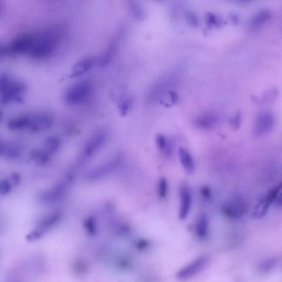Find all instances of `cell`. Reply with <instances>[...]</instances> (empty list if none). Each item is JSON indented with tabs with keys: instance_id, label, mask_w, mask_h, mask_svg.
<instances>
[{
	"instance_id": "cell-1",
	"label": "cell",
	"mask_w": 282,
	"mask_h": 282,
	"mask_svg": "<svg viewBox=\"0 0 282 282\" xmlns=\"http://www.w3.org/2000/svg\"><path fill=\"white\" fill-rule=\"evenodd\" d=\"M59 34L53 30L46 31L33 36V45L28 54L34 59H45L52 56L59 44Z\"/></svg>"
},
{
	"instance_id": "cell-2",
	"label": "cell",
	"mask_w": 282,
	"mask_h": 282,
	"mask_svg": "<svg viewBox=\"0 0 282 282\" xmlns=\"http://www.w3.org/2000/svg\"><path fill=\"white\" fill-rule=\"evenodd\" d=\"M25 90L26 87L23 82L13 80L7 75L0 76V99L3 103L14 101Z\"/></svg>"
},
{
	"instance_id": "cell-3",
	"label": "cell",
	"mask_w": 282,
	"mask_h": 282,
	"mask_svg": "<svg viewBox=\"0 0 282 282\" xmlns=\"http://www.w3.org/2000/svg\"><path fill=\"white\" fill-rule=\"evenodd\" d=\"M91 93L92 85L90 82H77L66 91L64 100L68 105H79L91 97Z\"/></svg>"
},
{
	"instance_id": "cell-4",
	"label": "cell",
	"mask_w": 282,
	"mask_h": 282,
	"mask_svg": "<svg viewBox=\"0 0 282 282\" xmlns=\"http://www.w3.org/2000/svg\"><path fill=\"white\" fill-rule=\"evenodd\" d=\"M108 138V133L105 129L99 130L93 134L85 142L81 153V161L90 159L98 153L105 144Z\"/></svg>"
},
{
	"instance_id": "cell-5",
	"label": "cell",
	"mask_w": 282,
	"mask_h": 282,
	"mask_svg": "<svg viewBox=\"0 0 282 282\" xmlns=\"http://www.w3.org/2000/svg\"><path fill=\"white\" fill-rule=\"evenodd\" d=\"M208 262H209V257L205 255L198 256L197 258L192 261L191 263L182 267L176 274L177 280L185 281V280H190L191 278L194 277L205 269L208 264Z\"/></svg>"
},
{
	"instance_id": "cell-6",
	"label": "cell",
	"mask_w": 282,
	"mask_h": 282,
	"mask_svg": "<svg viewBox=\"0 0 282 282\" xmlns=\"http://www.w3.org/2000/svg\"><path fill=\"white\" fill-rule=\"evenodd\" d=\"M177 80V76L174 74H169L160 79L156 84L153 85L148 93V100L150 103H154L162 99L166 93L170 91V87Z\"/></svg>"
},
{
	"instance_id": "cell-7",
	"label": "cell",
	"mask_w": 282,
	"mask_h": 282,
	"mask_svg": "<svg viewBox=\"0 0 282 282\" xmlns=\"http://www.w3.org/2000/svg\"><path fill=\"white\" fill-rule=\"evenodd\" d=\"M121 162H122L121 156H115L114 158L90 171L88 175L89 179L95 181V180L101 179L103 177H107L120 165Z\"/></svg>"
},
{
	"instance_id": "cell-8",
	"label": "cell",
	"mask_w": 282,
	"mask_h": 282,
	"mask_svg": "<svg viewBox=\"0 0 282 282\" xmlns=\"http://www.w3.org/2000/svg\"><path fill=\"white\" fill-rule=\"evenodd\" d=\"M275 119L269 111L262 112L256 116L253 126V133L256 137L265 135L273 128Z\"/></svg>"
},
{
	"instance_id": "cell-9",
	"label": "cell",
	"mask_w": 282,
	"mask_h": 282,
	"mask_svg": "<svg viewBox=\"0 0 282 282\" xmlns=\"http://www.w3.org/2000/svg\"><path fill=\"white\" fill-rule=\"evenodd\" d=\"M192 194L190 187L182 185L180 188L179 219L185 220L187 219L191 209Z\"/></svg>"
},
{
	"instance_id": "cell-10",
	"label": "cell",
	"mask_w": 282,
	"mask_h": 282,
	"mask_svg": "<svg viewBox=\"0 0 282 282\" xmlns=\"http://www.w3.org/2000/svg\"><path fill=\"white\" fill-rule=\"evenodd\" d=\"M33 36L32 35H22L12 41L8 51L13 54L28 53L33 45Z\"/></svg>"
},
{
	"instance_id": "cell-11",
	"label": "cell",
	"mask_w": 282,
	"mask_h": 282,
	"mask_svg": "<svg viewBox=\"0 0 282 282\" xmlns=\"http://www.w3.org/2000/svg\"><path fill=\"white\" fill-rule=\"evenodd\" d=\"M223 212L227 217L233 220H237L244 216L246 212V205L240 199H236L234 201L226 204L223 207Z\"/></svg>"
},
{
	"instance_id": "cell-12",
	"label": "cell",
	"mask_w": 282,
	"mask_h": 282,
	"mask_svg": "<svg viewBox=\"0 0 282 282\" xmlns=\"http://www.w3.org/2000/svg\"><path fill=\"white\" fill-rule=\"evenodd\" d=\"M52 119L47 114H35L31 116V123L29 128L33 132L44 131L51 127Z\"/></svg>"
},
{
	"instance_id": "cell-13",
	"label": "cell",
	"mask_w": 282,
	"mask_h": 282,
	"mask_svg": "<svg viewBox=\"0 0 282 282\" xmlns=\"http://www.w3.org/2000/svg\"><path fill=\"white\" fill-rule=\"evenodd\" d=\"M96 63V59L92 56H88L85 58L79 60L76 65L74 66L71 71V77H79L84 76V74L91 71Z\"/></svg>"
},
{
	"instance_id": "cell-14",
	"label": "cell",
	"mask_w": 282,
	"mask_h": 282,
	"mask_svg": "<svg viewBox=\"0 0 282 282\" xmlns=\"http://www.w3.org/2000/svg\"><path fill=\"white\" fill-rule=\"evenodd\" d=\"M218 118L213 113H205L201 114L194 120L196 127L203 130H210L216 127Z\"/></svg>"
},
{
	"instance_id": "cell-15",
	"label": "cell",
	"mask_w": 282,
	"mask_h": 282,
	"mask_svg": "<svg viewBox=\"0 0 282 282\" xmlns=\"http://www.w3.org/2000/svg\"><path fill=\"white\" fill-rule=\"evenodd\" d=\"M178 154H179L180 162H181V166L183 167L184 170L188 174H192L194 172L196 164H194V158L192 157L191 153L188 151L187 149L180 147L178 150Z\"/></svg>"
},
{
	"instance_id": "cell-16",
	"label": "cell",
	"mask_w": 282,
	"mask_h": 282,
	"mask_svg": "<svg viewBox=\"0 0 282 282\" xmlns=\"http://www.w3.org/2000/svg\"><path fill=\"white\" fill-rule=\"evenodd\" d=\"M209 220L205 214L199 216L194 225V233L200 240H205L209 235Z\"/></svg>"
},
{
	"instance_id": "cell-17",
	"label": "cell",
	"mask_w": 282,
	"mask_h": 282,
	"mask_svg": "<svg viewBox=\"0 0 282 282\" xmlns=\"http://www.w3.org/2000/svg\"><path fill=\"white\" fill-rule=\"evenodd\" d=\"M31 116L30 115H21V116L15 117L8 122V127L11 130L24 129L30 126Z\"/></svg>"
},
{
	"instance_id": "cell-18",
	"label": "cell",
	"mask_w": 282,
	"mask_h": 282,
	"mask_svg": "<svg viewBox=\"0 0 282 282\" xmlns=\"http://www.w3.org/2000/svg\"><path fill=\"white\" fill-rule=\"evenodd\" d=\"M271 17V13L268 10H261L253 16L251 22H250V27L253 29H257V28H262L269 21Z\"/></svg>"
},
{
	"instance_id": "cell-19",
	"label": "cell",
	"mask_w": 282,
	"mask_h": 282,
	"mask_svg": "<svg viewBox=\"0 0 282 282\" xmlns=\"http://www.w3.org/2000/svg\"><path fill=\"white\" fill-rule=\"evenodd\" d=\"M61 219V213H53L52 214H50L48 217H46L45 219L41 220V223L39 224L38 231L39 233H42L44 231L48 230L50 228L55 226L56 224H58Z\"/></svg>"
},
{
	"instance_id": "cell-20",
	"label": "cell",
	"mask_w": 282,
	"mask_h": 282,
	"mask_svg": "<svg viewBox=\"0 0 282 282\" xmlns=\"http://www.w3.org/2000/svg\"><path fill=\"white\" fill-rule=\"evenodd\" d=\"M271 204L269 201L266 198L265 196L261 199L257 205L255 206L253 211H252V218L255 220H261L267 214L269 209V207Z\"/></svg>"
},
{
	"instance_id": "cell-21",
	"label": "cell",
	"mask_w": 282,
	"mask_h": 282,
	"mask_svg": "<svg viewBox=\"0 0 282 282\" xmlns=\"http://www.w3.org/2000/svg\"><path fill=\"white\" fill-rule=\"evenodd\" d=\"M44 146H45L44 151L50 154V153H56L58 150L60 146V142L59 138L56 137H50L46 139Z\"/></svg>"
},
{
	"instance_id": "cell-22",
	"label": "cell",
	"mask_w": 282,
	"mask_h": 282,
	"mask_svg": "<svg viewBox=\"0 0 282 282\" xmlns=\"http://www.w3.org/2000/svg\"><path fill=\"white\" fill-rule=\"evenodd\" d=\"M128 4H129V10L131 12L132 16L136 20L141 21L143 18V16H144L142 6L138 2H129Z\"/></svg>"
},
{
	"instance_id": "cell-23",
	"label": "cell",
	"mask_w": 282,
	"mask_h": 282,
	"mask_svg": "<svg viewBox=\"0 0 282 282\" xmlns=\"http://www.w3.org/2000/svg\"><path fill=\"white\" fill-rule=\"evenodd\" d=\"M156 144L158 146L160 151L163 153H168L170 150V145L166 136L158 134L156 137Z\"/></svg>"
},
{
	"instance_id": "cell-24",
	"label": "cell",
	"mask_w": 282,
	"mask_h": 282,
	"mask_svg": "<svg viewBox=\"0 0 282 282\" xmlns=\"http://www.w3.org/2000/svg\"><path fill=\"white\" fill-rule=\"evenodd\" d=\"M158 196L162 200H165L168 194V182L166 178H161L158 182Z\"/></svg>"
},
{
	"instance_id": "cell-25",
	"label": "cell",
	"mask_w": 282,
	"mask_h": 282,
	"mask_svg": "<svg viewBox=\"0 0 282 282\" xmlns=\"http://www.w3.org/2000/svg\"><path fill=\"white\" fill-rule=\"evenodd\" d=\"M206 24L208 27L210 28H217L221 26L222 19L220 16L214 14L213 13H208L206 14Z\"/></svg>"
},
{
	"instance_id": "cell-26",
	"label": "cell",
	"mask_w": 282,
	"mask_h": 282,
	"mask_svg": "<svg viewBox=\"0 0 282 282\" xmlns=\"http://www.w3.org/2000/svg\"><path fill=\"white\" fill-rule=\"evenodd\" d=\"M32 157L39 165H44L48 162L49 154L46 151H34L32 153Z\"/></svg>"
},
{
	"instance_id": "cell-27",
	"label": "cell",
	"mask_w": 282,
	"mask_h": 282,
	"mask_svg": "<svg viewBox=\"0 0 282 282\" xmlns=\"http://www.w3.org/2000/svg\"><path fill=\"white\" fill-rule=\"evenodd\" d=\"M132 105H133V99L131 98H126L123 99V101H121L119 103V110L122 116L127 115L131 110Z\"/></svg>"
},
{
	"instance_id": "cell-28",
	"label": "cell",
	"mask_w": 282,
	"mask_h": 282,
	"mask_svg": "<svg viewBox=\"0 0 282 282\" xmlns=\"http://www.w3.org/2000/svg\"><path fill=\"white\" fill-rule=\"evenodd\" d=\"M162 98L166 99L164 100H166V103H168L169 105L170 104L173 105V104H176L177 102L179 101V95L173 90L169 91Z\"/></svg>"
},
{
	"instance_id": "cell-29",
	"label": "cell",
	"mask_w": 282,
	"mask_h": 282,
	"mask_svg": "<svg viewBox=\"0 0 282 282\" xmlns=\"http://www.w3.org/2000/svg\"><path fill=\"white\" fill-rule=\"evenodd\" d=\"M20 153V148L17 145H7L5 155L9 158H16Z\"/></svg>"
},
{
	"instance_id": "cell-30",
	"label": "cell",
	"mask_w": 282,
	"mask_h": 282,
	"mask_svg": "<svg viewBox=\"0 0 282 282\" xmlns=\"http://www.w3.org/2000/svg\"><path fill=\"white\" fill-rule=\"evenodd\" d=\"M84 227L86 228L87 232L90 234H95L96 233V224L93 218H89L88 220L84 223Z\"/></svg>"
},
{
	"instance_id": "cell-31",
	"label": "cell",
	"mask_w": 282,
	"mask_h": 282,
	"mask_svg": "<svg viewBox=\"0 0 282 282\" xmlns=\"http://www.w3.org/2000/svg\"><path fill=\"white\" fill-rule=\"evenodd\" d=\"M242 123V115L240 113L235 114L230 119H229V123L231 127H233V129H237L240 127Z\"/></svg>"
},
{
	"instance_id": "cell-32",
	"label": "cell",
	"mask_w": 282,
	"mask_h": 282,
	"mask_svg": "<svg viewBox=\"0 0 282 282\" xmlns=\"http://www.w3.org/2000/svg\"><path fill=\"white\" fill-rule=\"evenodd\" d=\"M10 190H11V185H10L9 181H6V180L0 181V194L1 196L8 194Z\"/></svg>"
},
{
	"instance_id": "cell-33",
	"label": "cell",
	"mask_w": 282,
	"mask_h": 282,
	"mask_svg": "<svg viewBox=\"0 0 282 282\" xmlns=\"http://www.w3.org/2000/svg\"><path fill=\"white\" fill-rule=\"evenodd\" d=\"M201 194L205 199L210 198V196H211L210 189L209 187H207V186H203L201 189Z\"/></svg>"
},
{
	"instance_id": "cell-34",
	"label": "cell",
	"mask_w": 282,
	"mask_h": 282,
	"mask_svg": "<svg viewBox=\"0 0 282 282\" xmlns=\"http://www.w3.org/2000/svg\"><path fill=\"white\" fill-rule=\"evenodd\" d=\"M6 147L7 144H5L4 142H0V156L5 155Z\"/></svg>"
},
{
	"instance_id": "cell-35",
	"label": "cell",
	"mask_w": 282,
	"mask_h": 282,
	"mask_svg": "<svg viewBox=\"0 0 282 282\" xmlns=\"http://www.w3.org/2000/svg\"><path fill=\"white\" fill-rule=\"evenodd\" d=\"M138 247L140 248V249H143V248H147V247H148V243L142 240V241L138 243Z\"/></svg>"
},
{
	"instance_id": "cell-36",
	"label": "cell",
	"mask_w": 282,
	"mask_h": 282,
	"mask_svg": "<svg viewBox=\"0 0 282 282\" xmlns=\"http://www.w3.org/2000/svg\"><path fill=\"white\" fill-rule=\"evenodd\" d=\"M2 12H3V5H2V4L0 3V14L2 13Z\"/></svg>"
},
{
	"instance_id": "cell-37",
	"label": "cell",
	"mask_w": 282,
	"mask_h": 282,
	"mask_svg": "<svg viewBox=\"0 0 282 282\" xmlns=\"http://www.w3.org/2000/svg\"><path fill=\"white\" fill-rule=\"evenodd\" d=\"M1 118H2V111L0 110V119H1Z\"/></svg>"
}]
</instances>
